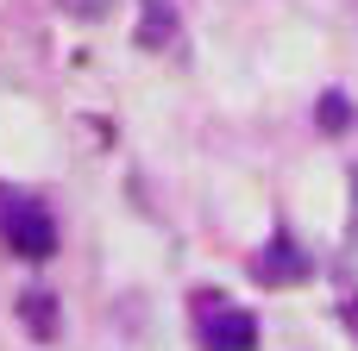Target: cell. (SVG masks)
Here are the masks:
<instances>
[{
  "label": "cell",
  "mask_w": 358,
  "mask_h": 351,
  "mask_svg": "<svg viewBox=\"0 0 358 351\" xmlns=\"http://www.w3.org/2000/svg\"><path fill=\"white\" fill-rule=\"evenodd\" d=\"M0 232H6V245L19 251V257H50L57 251V220H50V207L44 201H31V195H0Z\"/></svg>",
  "instance_id": "cell-1"
},
{
  "label": "cell",
  "mask_w": 358,
  "mask_h": 351,
  "mask_svg": "<svg viewBox=\"0 0 358 351\" xmlns=\"http://www.w3.org/2000/svg\"><path fill=\"white\" fill-rule=\"evenodd\" d=\"M252 345H258V320L245 308H227V301L201 308V351H252Z\"/></svg>",
  "instance_id": "cell-2"
},
{
  "label": "cell",
  "mask_w": 358,
  "mask_h": 351,
  "mask_svg": "<svg viewBox=\"0 0 358 351\" xmlns=\"http://www.w3.org/2000/svg\"><path fill=\"white\" fill-rule=\"evenodd\" d=\"M138 44H145V50H176V44H182L176 0H138Z\"/></svg>",
  "instance_id": "cell-3"
},
{
  "label": "cell",
  "mask_w": 358,
  "mask_h": 351,
  "mask_svg": "<svg viewBox=\"0 0 358 351\" xmlns=\"http://www.w3.org/2000/svg\"><path fill=\"white\" fill-rule=\"evenodd\" d=\"M315 264L296 251V239H271V251L258 257V276H264V289H277V283H302Z\"/></svg>",
  "instance_id": "cell-4"
},
{
  "label": "cell",
  "mask_w": 358,
  "mask_h": 351,
  "mask_svg": "<svg viewBox=\"0 0 358 351\" xmlns=\"http://www.w3.org/2000/svg\"><path fill=\"white\" fill-rule=\"evenodd\" d=\"M25 320H31V333H38V339H50V295H44V289H31V295H25Z\"/></svg>",
  "instance_id": "cell-5"
},
{
  "label": "cell",
  "mask_w": 358,
  "mask_h": 351,
  "mask_svg": "<svg viewBox=\"0 0 358 351\" xmlns=\"http://www.w3.org/2000/svg\"><path fill=\"white\" fill-rule=\"evenodd\" d=\"M57 6H63L69 19H107V13H113V0H57Z\"/></svg>",
  "instance_id": "cell-6"
},
{
  "label": "cell",
  "mask_w": 358,
  "mask_h": 351,
  "mask_svg": "<svg viewBox=\"0 0 358 351\" xmlns=\"http://www.w3.org/2000/svg\"><path fill=\"white\" fill-rule=\"evenodd\" d=\"M346 119H352V107H346V94H327V100H321V126H334V132H340Z\"/></svg>",
  "instance_id": "cell-7"
}]
</instances>
